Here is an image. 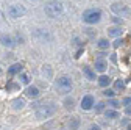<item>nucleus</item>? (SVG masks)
<instances>
[{"label": "nucleus", "mask_w": 131, "mask_h": 130, "mask_svg": "<svg viewBox=\"0 0 131 130\" xmlns=\"http://www.w3.org/2000/svg\"><path fill=\"white\" fill-rule=\"evenodd\" d=\"M56 111V105L55 104H39L36 107V118L38 119H44V118H50L52 115H55Z\"/></svg>", "instance_id": "nucleus-1"}, {"label": "nucleus", "mask_w": 131, "mask_h": 130, "mask_svg": "<svg viewBox=\"0 0 131 130\" xmlns=\"http://www.w3.org/2000/svg\"><path fill=\"white\" fill-rule=\"evenodd\" d=\"M44 11H45V14L48 16V17L55 19V17H59V16L64 13V6L59 2H48L44 6Z\"/></svg>", "instance_id": "nucleus-2"}, {"label": "nucleus", "mask_w": 131, "mask_h": 130, "mask_svg": "<svg viewBox=\"0 0 131 130\" xmlns=\"http://www.w3.org/2000/svg\"><path fill=\"white\" fill-rule=\"evenodd\" d=\"M100 19H102V11H100V10L92 8V10H86V11L83 13V21H84L86 24H89V25L100 22Z\"/></svg>", "instance_id": "nucleus-3"}, {"label": "nucleus", "mask_w": 131, "mask_h": 130, "mask_svg": "<svg viewBox=\"0 0 131 130\" xmlns=\"http://www.w3.org/2000/svg\"><path fill=\"white\" fill-rule=\"evenodd\" d=\"M72 80L69 78V77H59L58 80H56V89L59 91V92H62V94H66V92H70L72 91Z\"/></svg>", "instance_id": "nucleus-4"}, {"label": "nucleus", "mask_w": 131, "mask_h": 130, "mask_svg": "<svg viewBox=\"0 0 131 130\" xmlns=\"http://www.w3.org/2000/svg\"><path fill=\"white\" fill-rule=\"evenodd\" d=\"M25 14V8L22 5H11L8 8V16L11 19H19Z\"/></svg>", "instance_id": "nucleus-5"}, {"label": "nucleus", "mask_w": 131, "mask_h": 130, "mask_svg": "<svg viewBox=\"0 0 131 130\" xmlns=\"http://www.w3.org/2000/svg\"><path fill=\"white\" fill-rule=\"evenodd\" d=\"M111 10L116 13V14H120V17H128L129 16V8L126 6V5H122V3H114L112 6H111Z\"/></svg>", "instance_id": "nucleus-6"}, {"label": "nucleus", "mask_w": 131, "mask_h": 130, "mask_svg": "<svg viewBox=\"0 0 131 130\" xmlns=\"http://www.w3.org/2000/svg\"><path fill=\"white\" fill-rule=\"evenodd\" d=\"M35 39L41 41V42H45V41H50L52 39V35L48 33V30H44V28H38L35 33H33Z\"/></svg>", "instance_id": "nucleus-7"}, {"label": "nucleus", "mask_w": 131, "mask_h": 130, "mask_svg": "<svg viewBox=\"0 0 131 130\" xmlns=\"http://www.w3.org/2000/svg\"><path fill=\"white\" fill-rule=\"evenodd\" d=\"M94 104H95V99H94V96H91V94H88V96H84L83 99H81V108L83 110H91L92 107H94Z\"/></svg>", "instance_id": "nucleus-8"}, {"label": "nucleus", "mask_w": 131, "mask_h": 130, "mask_svg": "<svg viewBox=\"0 0 131 130\" xmlns=\"http://www.w3.org/2000/svg\"><path fill=\"white\" fill-rule=\"evenodd\" d=\"M0 42H2V45H5L8 49H13L16 45V39L11 35H0Z\"/></svg>", "instance_id": "nucleus-9"}, {"label": "nucleus", "mask_w": 131, "mask_h": 130, "mask_svg": "<svg viewBox=\"0 0 131 130\" xmlns=\"http://www.w3.org/2000/svg\"><path fill=\"white\" fill-rule=\"evenodd\" d=\"M39 94H41V91H39V88L35 86V85H30V86H27V89H25V96H27V97H31V99H38Z\"/></svg>", "instance_id": "nucleus-10"}, {"label": "nucleus", "mask_w": 131, "mask_h": 130, "mask_svg": "<svg viewBox=\"0 0 131 130\" xmlns=\"http://www.w3.org/2000/svg\"><path fill=\"white\" fill-rule=\"evenodd\" d=\"M22 68H24V64H22V63H14L13 66L8 68V75L13 77V75H16V74H20Z\"/></svg>", "instance_id": "nucleus-11"}, {"label": "nucleus", "mask_w": 131, "mask_h": 130, "mask_svg": "<svg viewBox=\"0 0 131 130\" xmlns=\"http://www.w3.org/2000/svg\"><path fill=\"white\" fill-rule=\"evenodd\" d=\"M25 107V100L22 99V97H17V99L13 100V108L14 110H22Z\"/></svg>", "instance_id": "nucleus-12"}, {"label": "nucleus", "mask_w": 131, "mask_h": 130, "mask_svg": "<svg viewBox=\"0 0 131 130\" xmlns=\"http://www.w3.org/2000/svg\"><path fill=\"white\" fill-rule=\"evenodd\" d=\"M83 74L86 75V78H88V80H95V72H94L91 68L84 66V68H83Z\"/></svg>", "instance_id": "nucleus-13"}, {"label": "nucleus", "mask_w": 131, "mask_h": 130, "mask_svg": "<svg viewBox=\"0 0 131 130\" xmlns=\"http://www.w3.org/2000/svg\"><path fill=\"white\" fill-rule=\"evenodd\" d=\"M95 71L105 72V71H106V63H105L103 60H97V61H95Z\"/></svg>", "instance_id": "nucleus-14"}, {"label": "nucleus", "mask_w": 131, "mask_h": 130, "mask_svg": "<svg viewBox=\"0 0 131 130\" xmlns=\"http://www.w3.org/2000/svg\"><path fill=\"white\" fill-rule=\"evenodd\" d=\"M109 83H111V78H109L108 75H102L100 78H98V85H100V86H103V88L109 86Z\"/></svg>", "instance_id": "nucleus-15"}, {"label": "nucleus", "mask_w": 131, "mask_h": 130, "mask_svg": "<svg viewBox=\"0 0 131 130\" xmlns=\"http://www.w3.org/2000/svg\"><path fill=\"white\" fill-rule=\"evenodd\" d=\"M108 35L109 36H120L122 35V30H120V27H111L108 30Z\"/></svg>", "instance_id": "nucleus-16"}, {"label": "nucleus", "mask_w": 131, "mask_h": 130, "mask_svg": "<svg viewBox=\"0 0 131 130\" xmlns=\"http://www.w3.org/2000/svg\"><path fill=\"white\" fill-rule=\"evenodd\" d=\"M97 47H98V49H102V50L108 49V47H109V42H108V39H105V38L98 39V42H97Z\"/></svg>", "instance_id": "nucleus-17"}, {"label": "nucleus", "mask_w": 131, "mask_h": 130, "mask_svg": "<svg viewBox=\"0 0 131 130\" xmlns=\"http://www.w3.org/2000/svg\"><path fill=\"white\" fill-rule=\"evenodd\" d=\"M105 116L109 118V119H116V118H119V113L114 111V110H106L105 111Z\"/></svg>", "instance_id": "nucleus-18"}, {"label": "nucleus", "mask_w": 131, "mask_h": 130, "mask_svg": "<svg viewBox=\"0 0 131 130\" xmlns=\"http://www.w3.org/2000/svg\"><path fill=\"white\" fill-rule=\"evenodd\" d=\"M78 125H80V119H78V118H72V121L69 122L70 130H77V128H78Z\"/></svg>", "instance_id": "nucleus-19"}, {"label": "nucleus", "mask_w": 131, "mask_h": 130, "mask_svg": "<svg viewBox=\"0 0 131 130\" xmlns=\"http://www.w3.org/2000/svg\"><path fill=\"white\" fill-rule=\"evenodd\" d=\"M73 104H75V102H73L72 97H67V99L64 100V107L67 108V110H72V108H73Z\"/></svg>", "instance_id": "nucleus-20"}, {"label": "nucleus", "mask_w": 131, "mask_h": 130, "mask_svg": "<svg viewBox=\"0 0 131 130\" xmlns=\"http://www.w3.org/2000/svg\"><path fill=\"white\" fill-rule=\"evenodd\" d=\"M114 88H116L117 91H122V89H125V83H123V80H117V82H116V85H114Z\"/></svg>", "instance_id": "nucleus-21"}, {"label": "nucleus", "mask_w": 131, "mask_h": 130, "mask_svg": "<svg viewBox=\"0 0 131 130\" xmlns=\"http://www.w3.org/2000/svg\"><path fill=\"white\" fill-rule=\"evenodd\" d=\"M19 80H20V83H24V85H28V82H30V78H28L27 74H20L19 75Z\"/></svg>", "instance_id": "nucleus-22"}, {"label": "nucleus", "mask_w": 131, "mask_h": 130, "mask_svg": "<svg viewBox=\"0 0 131 130\" xmlns=\"http://www.w3.org/2000/svg\"><path fill=\"white\" fill-rule=\"evenodd\" d=\"M108 105H111L112 108H119V107H120V102H117L116 99H109V100H108Z\"/></svg>", "instance_id": "nucleus-23"}, {"label": "nucleus", "mask_w": 131, "mask_h": 130, "mask_svg": "<svg viewBox=\"0 0 131 130\" xmlns=\"http://www.w3.org/2000/svg\"><path fill=\"white\" fill-rule=\"evenodd\" d=\"M103 94H105L106 97H109V99H111V97H114L116 91H114V89H105V91H103Z\"/></svg>", "instance_id": "nucleus-24"}, {"label": "nucleus", "mask_w": 131, "mask_h": 130, "mask_svg": "<svg viewBox=\"0 0 131 130\" xmlns=\"http://www.w3.org/2000/svg\"><path fill=\"white\" fill-rule=\"evenodd\" d=\"M103 108H105V104H103V102H98L97 107H95V111H97V113H102Z\"/></svg>", "instance_id": "nucleus-25"}, {"label": "nucleus", "mask_w": 131, "mask_h": 130, "mask_svg": "<svg viewBox=\"0 0 131 130\" xmlns=\"http://www.w3.org/2000/svg\"><path fill=\"white\" fill-rule=\"evenodd\" d=\"M17 88H19L17 83H8V85H6V89H8V91H11V89H17Z\"/></svg>", "instance_id": "nucleus-26"}, {"label": "nucleus", "mask_w": 131, "mask_h": 130, "mask_svg": "<svg viewBox=\"0 0 131 130\" xmlns=\"http://www.w3.org/2000/svg\"><path fill=\"white\" fill-rule=\"evenodd\" d=\"M122 104H123V105H126V107H128V105H131V96H129V97H125Z\"/></svg>", "instance_id": "nucleus-27"}, {"label": "nucleus", "mask_w": 131, "mask_h": 130, "mask_svg": "<svg viewBox=\"0 0 131 130\" xmlns=\"http://www.w3.org/2000/svg\"><path fill=\"white\" fill-rule=\"evenodd\" d=\"M122 42H123V41H122V39H117V41H116V42H114V47H116V49H117V47H119V45H122Z\"/></svg>", "instance_id": "nucleus-28"}, {"label": "nucleus", "mask_w": 131, "mask_h": 130, "mask_svg": "<svg viewBox=\"0 0 131 130\" xmlns=\"http://www.w3.org/2000/svg\"><path fill=\"white\" fill-rule=\"evenodd\" d=\"M125 111H126V115H128V116H131V105H128Z\"/></svg>", "instance_id": "nucleus-29"}, {"label": "nucleus", "mask_w": 131, "mask_h": 130, "mask_svg": "<svg viewBox=\"0 0 131 130\" xmlns=\"http://www.w3.org/2000/svg\"><path fill=\"white\" fill-rule=\"evenodd\" d=\"M89 130H100V127H98V125H91Z\"/></svg>", "instance_id": "nucleus-30"}, {"label": "nucleus", "mask_w": 131, "mask_h": 130, "mask_svg": "<svg viewBox=\"0 0 131 130\" xmlns=\"http://www.w3.org/2000/svg\"><path fill=\"white\" fill-rule=\"evenodd\" d=\"M3 21V13H2V10H0V22Z\"/></svg>", "instance_id": "nucleus-31"}, {"label": "nucleus", "mask_w": 131, "mask_h": 130, "mask_svg": "<svg viewBox=\"0 0 131 130\" xmlns=\"http://www.w3.org/2000/svg\"><path fill=\"white\" fill-rule=\"evenodd\" d=\"M126 130H131V124H128V127H126Z\"/></svg>", "instance_id": "nucleus-32"}, {"label": "nucleus", "mask_w": 131, "mask_h": 130, "mask_svg": "<svg viewBox=\"0 0 131 130\" xmlns=\"http://www.w3.org/2000/svg\"><path fill=\"white\" fill-rule=\"evenodd\" d=\"M2 74H3V72H2V69H0V75H2Z\"/></svg>", "instance_id": "nucleus-33"}]
</instances>
